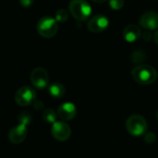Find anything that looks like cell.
<instances>
[{
	"label": "cell",
	"mask_w": 158,
	"mask_h": 158,
	"mask_svg": "<svg viewBox=\"0 0 158 158\" xmlns=\"http://www.w3.org/2000/svg\"><path fill=\"white\" fill-rule=\"evenodd\" d=\"M131 75L133 80L142 85H150L157 79V71L155 68L148 65L135 67L131 71Z\"/></svg>",
	"instance_id": "1"
},
{
	"label": "cell",
	"mask_w": 158,
	"mask_h": 158,
	"mask_svg": "<svg viewBox=\"0 0 158 158\" xmlns=\"http://www.w3.org/2000/svg\"><path fill=\"white\" fill-rule=\"evenodd\" d=\"M126 128L128 132L134 137L143 136L148 129V124L146 119L138 114L131 115L126 122Z\"/></svg>",
	"instance_id": "2"
},
{
	"label": "cell",
	"mask_w": 158,
	"mask_h": 158,
	"mask_svg": "<svg viewBox=\"0 0 158 158\" xmlns=\"http://www.w3.org/2000/svg\"><path fill=\"white\" fill-rule=\"evenodd\" d=\"M71 15L78 21L87 20L92 12L91 6L86 0H71L69 3Z\"/></svg>",
	"instance_id": "3"
},
{
	"label": "cell",
	"mask_w": 158,
	"mask_h": 158,
	"mask_svg": "<svg viewBox=\"0 0 158 158\" xmlns=\"http://www.w3.org/2000/svg\"><path fill=\"white\" fill-rule=\"evenodd\" d=\"M37 32L44 38H52L59 30V22L55 18L46 16L41 18L36 25Z\"/></svg>",
	"instance_id": "4"
},
{
	"label": "cell",
	"mask_w": 158,
	"mask_h": 158,
	"mask_svg": "<svg viewBox=\"0 0 158 158\" xmlns=\"http://www.w3.org/2000/svg\"><path fill=\"white\" fill-rule=\"evenodd\" d=\"M35 97L36 94L32 87L22 86L15 94V102L20 106H27L31 104H34Z\"/></svg>",
	"instance_id": "5"
},
{
	"label": "cell",
	"mask_w": 158,
	"mask_h": 158,
	"mask_svg": "<svg viewBox=\"0 0 158 158\" xmlns=\"http://www.w3.org/2000/svg\"><path fill=\"white\" fill-rule=\"evenodd\" d=\"M71 128L63 120L56 121L51 126V134L53 138L60 142L67 141L71 137Z\"/></svg>",
	"instance_id": "6"
},
{
	"label": "cell",
	"mask_w": 158,
	"mask_h": 158,
	"mask_svg": "<svg viewBox=\"0 0 158 158\" xmlns=\"http://www.w3.org/2000/svg\"><path fill=\"white\" fill-rule=\"evenodd\" d=\"M32 84L39 90H43L47 87L49 78L47 71L43 68H35L32 72L30 76Z\"/></svg>",
	"instance_id": "7"
},
{
	"label": "cell",
	"mask_w": 158,
	"mask_h": 158,
	"mask_svg": "<svg viewBox=\"0 0 158 158\" xmlns=\"http://www.w3.org/2000/svg\"><path fill=\"white\" fill-rule=\"evenodd\" d=\"M108 26H109V19L107 17L103 16L102 14L95 15L88 20L87 24L88 30L90 31L91 32H96V33L106 31Z\"/></svg>",
	"instance_id": "8"
},
{
	"label": "cell",
	"mask_w": 158,
	"mask_h": 158,
	"mask_svg": "<svg viewBox=\"0 0 158 158\" xmlns=\"http://www.w3.org/2000/svg\"><path fill=\"white\" fill-rule=\"evenodd\" d=\"M27 124L20 123L19 125L13 127L8 132V140L13 144H20L27 137L28 130Z\"/></svg>",
	"instance_id": "9"
},
{
	"label": "cell",
	"mask_w": 158,
	"mask_h": 158,
	"mask_svg": "<svg viewBox=\"0 0 158 158\" xmlns=\"http://www.w3.org/2000/svg\"><path fill=\"white\" fill-rule=\"evenodd\" d=\"M140 25L148 31H155L158 29V13L155 11H147L144 12L140 19Z\"/></svg>",
	"instance_id": "10"
},
{
	"label": "cell",
	"mask_w": 158,
	"mask_h": 158,
	"mask_svg": "<svg viewBox=\"0 0 158 158\" xmlns=\"http://www.w3.org/2000/svg\"><path fill=\"white\" fill-rule=\"evenodd\" d=\"M76 112H77L76 106L73 103L67 102V103H63L59 106L57 115L58 118H60L61 120L67 121L73 119L76 116Z\"/></svg>",
	"instance_id": "11"
},
{
	"label": "cell",
	"mask_w": 158,
	"mask_h": 158,
	"mask_svg": "<svg viewBox=\"0 0 158 158\" xmlns=\"http://www.w3.org/2000/svg\"><path fill=\"white\" fill-rule=\"evenodd\" d=\"M123 37L128 43H134L142 37V30L138 25L129 24L123 30Z\"/></svg>",
	"instance_id": "12"
},
{
	"label": "cell",
	"mask_w": 158,
	"mask_h": 158,
	"mask_svg": "<svg viewBox=\"0 0 158 158\" xmlns=\"http://www.w3.org/2000/svg\"><path fill=\"white\" fill-rule=\"evenodd\" d=\"M48 93L53 98H62L65 94V88L60 82H53L48 87Z\"/></svg>",
	"instance_id": "13"
},
{
	"label": "cell",
	"mask_w": 158,
	"mask_h": 158,
	"mask_svg": "<svg viewBox=\"0 0 158 158\" xmlns=\"http://www.w3.org/2000/svg\"><path fill=\"white\" fill-rule=\"evenodd\" d=\"M57 117H58L57 113L51 108H47V109L44 110L43 114H42V118H43L44 121L47 123H50V124H53L54 122L57 121L56 120Z\"/></svg>",
	"instance_id": "14"
},
{
	"label": "cell",
	"mask_w": 158,
	"mask_h": 158,
	"mask_svg": "<svg viewBox=\"0 0 158 158\" xmlns=\"http://www.w3.org/2000/svg\"><path fill=\"white\" fill-rule=\"evenodd\" d=\"M55 19L58 22H65L68 19V11L64 8H61L57 11Z\"/></svg>",
	"instance_id": "15"
},
{
	"label": "cell",
	"mask_w": 158,
	"mask_h": 158,
	"mask_svg": "<svg viewBox=\"0 0 158 158\" xmlns=\"http://www.w3.org/2000/svg\"><path fill=\"white\" fill-rule=\"evenodd\" d=\"M18 119H19L20 123H25V124L29 125L31 123V121H32V117H31L30 113H28L26 111H23V112H21L20 114Z\"/></svg>",
	"instance_id": "16"
},
{
	"label": "cell",
	"mask_w": 158,
	"mask_h": 158,
	"mask_svg": "<svg viewBox=\"0 0 158 158\" xmlns=\"http://www.w3.org/2000/svg\"><path fill=\"white\" fill-rule=\"evenodd\" d=\"M125 4L124 0H109L110 7L114 10H120L123 8Z\"/></svg>",
	"instance_id": "17"
},
{
	"label": "cell",
	"mask_w": 158,
	"mask_h": 158,
	"mask_svg": "<svg viewBox=\"0 0 158 158\" xmlns=\"http://www.w3.org/2000/svg\"><path fill=\"white\" fill-rule=\"evenodd\" d=\"M143 136H144V141L148 144H152V143H156V135L154 132H146Z\"/></svg>",
	"instance_id": "18"
},
{
	"label": "cell",
	"mask_w": 158,
	"mask_h": 158,
	"mask_svg": "<svg viewBox=\"0 0 158 158\" xmlns=\"http://www.w3.org/2000/svg\"><path fill=\"white\" fill-rule=\"evenodd\" d=\"M144 60H145V56L142 52L141 56H139V52H135L132 56V61L135 63H141Z\"/></svg>",
	"instance_id": "19"
},
{
	"label": "cell",
	"mask_w": 158,
	"mask_h": 158,
	"mask_svg": "<svg viewBox=\"0 0 158 158\" xmlns=\"http://www.w3.org/2000/svg\"><path fill=\"white\" fill-rule=\"evenodd\" d=\"M19 2L21 5V6L27 8V7H30L33 5L34 0H19Z\"/></svg>",
	"instance_id": "20"
},
{
	"label": "cell",
	"mask_w": 158,
	"mask_h": 158,
	"mask_svg": "<svg viewBox=\"0 0 158 158\" xmlns=\"http://www.w3.org/2000/svg\"><path fill=\"white\" fill-rule=\"evenodd\" d=\"M34 108L36 110H42L43 107H44V104H43V102L39 101V100H36V101L34 102Z\"/></svg>",
	"instance_id": "21"
},
{
	"label": "cell",
	"mask_w": 158,
	"mask_h": 158,
	"mask_svg": "<svg viewBox=\"0 0 158 158\" xmlns=\"http://www.w3.org/2000/svg\"><path fill=\"white\" fill-rule=\"evenodd\" d=\"M151 37H152V34H151V31H148V30H145V31L142 33V38L145 40V41H149L151 40Z\"/></svg>",
	"instance_id": "22"
},
{
	"label": "cell",
	"mask_w": 158,
	"mask_h": 158,
	"mask_svg": "<svg viewBox=\"0 0 158 158\" xmlns=\"http://www.w3.org/2000/svg\"><path fill=\"white\" fill-rule=\"evenodd\" d=\"M154 40H155V43L158 44V30L155 32V34H154Z\"/></svg>",
	"instance_id": "23"
},
{
	"label": "cell",
	"mask_w": 158,
	"mask_h": 158,
	"mask_svg": "<svg viewBox=\"0 0 158 158\" xmlns=\"http://www.w3.org/2000/svg\"><path fill=\"white\" fill-rule=\"evenodd\" d=\"M92 1L95 2V3H98V4H102V3H104L107 0H92Z\"/></svg>",
	"instance_id": "24"
},
{
	"label": "cell",
	"mask_w": 158,
	"mask_h": 158,
	"mask_svg": "<svg viewBox=\"0 0 158 158\" xmlns=\"http://www.w3.org/2000/svg\"><path fill=\"white\" fill-rule=\"evenodd\" d=\"M156 118H157V119H158V111H157V113H156Z\"/></svg>",
	"instance_id": "25"
}]
</instances>
